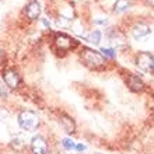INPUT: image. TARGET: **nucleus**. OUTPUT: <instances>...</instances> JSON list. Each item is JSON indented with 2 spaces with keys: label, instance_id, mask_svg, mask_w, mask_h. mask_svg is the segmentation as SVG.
<instances>
[{
  "label": "nucleus",
  "instance_id": "obj_5",
  "mask_svg": "<svg viewBox=\"0 0 154 154\" xmlns=\"http://www.w3.org/2000/svg\"><path fill=\"white\" fill-rule=\"evenodd\" d=\"M3 80L8 88H17L21 83V77L14 69H7L3 72Z\"/></svg>",
  "mask_w": 154,
  "mask_h": 154
},
{
  "label": "nucleus",
  "instance_id": "obj_13",
  "mask_svg": "<svg viewBox=\"0 0 154 154\" xmlns=\"http://www.w3.org/2000/svg\"><path fill=\"white\" fill-rule=\"evenodd\" d=\"M87 41H90V42L94 44V45H98L100 44V41H101V32H100V31H94V32H91L88 35V38H87Z\"/></svg>",
  "mask_w": 154,
  "mask_h": 154
},
{
  "label": "nucleus",
  "instance_id": "obj_8",
  "mask_svg": "<svg viewBox=\"0 0 154 154\" xmlns=\"http://www.w3.org/2000/svg\"><path fill=\"white\" fill-rule=\"evenodd\" d=\"M151 32V28L146 24H136L132 28V35H133L134 39H140V38L146 37Z\"/></svg>",
  "mask_w": 154,
  "mask_h": 154
},
{
  "label": "nucleus",
  "instance_id": "obj_11",
  "mask_svg": "<svg viewBox=\"0 0 154 154\" xmlns=\"http://www.w3.org/2000/svg\"><path fill=\"white\" fill-rule=\"evenodd\" d=\"M109 41L112 42V44L116 45V46H123V45L126 44L125 35H123L122 32H119L118 29H114V31H112V34L109 35Z\"/></svg>",
  "mask_w": 154,
  "mask_h": 154
},
{
  "label": "nucleus",
  "instance_id": "obj_4",
  "mask_svg": "<svg viewBox=\"0 0 154 154\" xmlns=\"http://www.w3.org/2000/svg\"><path fill=\"white\" fill-rule=\"evenodd\" d=\"M136 65L144 72H150L153 73L154 67V57L151 52H140L136 57Z\"/></svg>",
  "mask_w": 154,
  "mask_h": 154
},
{
  "label": "nucleus",
  "instance_id": "obj_18",
  "mask_svg": "<svg viewBox=\"0 0 154 154\" xmlns=\"http://www.w3.org/2000/svg\"><path fill=\"white\" fill-rule=\"evenodd\" d=\"M149 3H150L151 6H153V0H149Z\"/></svg>",
  "mask_w": 154,
  "mask_h": 154
},
{
  "label": "nucleus",
  "instance_id": "obj_19",
  "mask_svg": "<svg viewBox=\"0 0 154 154\" xmlns=\"http://www.w3.org/2000/svg\"><path fill=\"white\" fill-rule=\"evenodd\" d=\"M95 154H102V153H95Z\"/></svg>",
  "mask_w": 154,
  "mask_h": 154
},
{
  "label": "nucleus",
  "instance_id": "obj_1",
  "mask_svg": "<svg viewBox=\"0 0 154 154\" xmlns=\"http://www.w3.org/2000/svg\"><path fill=\"white\" fill-rule=\"evenodd\" d=\"M81 60L84 62L85 66H88L90 69H101L104 63H105L101 53L91 48H83V51H81Z\"/></svg>",
  "mask_w": 154,
  "mask_h": 154
},
{
  "label": "nucleus",
  "instance_id": "obj_16",
  "mask_svg": "<svg viewBox=\"0 0 154 154\" xmlns=\"http://www.w3.org/2000/svg\"><path fill=\"white\" fill-rule=\"evenodd\" d=\"M56 24L59 25V27H67V25L70 24V20L69 18H66V17H59L56 21Z\"/></svg>",
  "mask_w": 154,
  "mask_h": 154
},
{
  "label": "nucleus",
  "instance_id": "obj_15",
  "mask_svg": "<svg viewBox=\"0 0 154 154\" xmlns=\"http://www.w3.org/2000/svg\"><path fill=\"white\" fill-rule=\"evenodd\" d=\"M101 52L104 53L105 56H108V57H115L116 56V52H115L114 49H111V48H102Z\"/></svg>",
  "mask_w": 154,
  "mask_h": 154
},
{
  "label": "nucleus",
  "instance_id": "obj_6",
  "mask_svg": "<svg viewBox=\"0 0 154 154\" xmlns=\"http://www.w3.org/2000/svg\"><path fill=\"white\" fill-rule=\"evenodd\" d=\"M31 151L34 154H46L48 153V143L42 136H34L31 140Z\"/></svg>",
  "mask_w": 154,
  "mask_h": 154
},
{
  "label": "nucleus",
  "instance_id": "obj_2",
  "mask_svg": "<svg viewBox=\"0 0 154 154\" xmlns=\"http://www.w3.org/2000/svg\"><path fill=\"white\" fill-rule=\"evenodd\" d=\"M18 125L24 130H35L39 126V116L32 111H21L18 115Z\"/></svg>",
  "mask_w": 154,
  "mask_h": 154
},
{
  "label": "nucleus",
  "instance_id": "obj_7",
  "mask_svg": "<svg viewBox=\"0 0 154 154\" xmlns=\"http://www.w3.org/2000/svg\"><path fill=\"white\" fill-rule=\"evenodd\" d=\"M41 4L38 3L37 0H34L31 3L27 4V7H25V14L28 17L29 20H38L41 16Z\"/></svg>",
  "mask_w": 154,
  "mask_h": 154
},
{
  "label": "nucleus",
  "instance_id": "obj_17",
  "mask_svg": "<svg viewBox=\"0 0 154 154\" xmlns=\"http://www.w3.org/2000/svg\"><path fill=\"white\" fill-rule=\"evenodd\" d=\"M76 147V150L77 151H83V150H85V146H83V144H77V146H74Z\"/></svg>",
  "mask_w": 154,
  "mask_h": 154
},
{
  "label": "nucleus",
  "instance_id": "obj_12",
  "mask_svg": "<svg viewBox=\"0 0 154 154\" xmlns=\"http://www.w3.org/2000/svg\"><path fill=\"white\" fill-rule=\"evenodd\" d=\"M130 8L129 0H116L114 4V11L115 13H125Z\"/></svg>",
  "mask_w": 154,
  "mask_h": 154
},
{
  "label": "nucleus",
  "instance_id": "obj_9",
  "mask_svg": "<svg viewBox=\"0 0 154 154\" xmlns=\"http://www.w3.org/2000/svg\"><path fill=\"white\" fill-rule=\"evenodd\" d=\"M128 85H129V88L132 91H143L144 88V83L142 81V79H139V76L136 74H129V79H128Z\"/></svg>",
  "mask_w": 154,
  "mask_h": 154
},
{
  "label": "nucleus",
  "instance_id": "obj_10",
  "mask_svg": "<svg viewBox=\"0 0 154 154\" xmlns=\"http://www.w3.org/2000/svg\"><path fill=\"white\" fill-rule=\"evenodd\" d=\"M60 122H62L63 129H65L67 133H74V130H76V123H74V121L72 119V118L63 114L60 116Z\"/></svg>",
  "mask_w": 154,
  "mask_h": 154
},
{
  "label": "nucleus",
  "instance_id": "obj_14",
  "mask_svg": "<svg viewBox=\"0 0 154 154\" xmlns=\"http://www.w3.org/2000/svg\"><path fill=\"white\" fill-rule=\"evenodd\" d=\"M62 144H63V147H65L66 150H72V149H74V142L72 140V139H63V140H62Z\"/></svg>",
  "mask_w": 154,
  "mask_h": 154
},
{
  "label": "nucleus",
  "instance_id": "obj_3",
  "mask_svg": "<svg viewBox=\"0 0 154 154\" xmlns=\"http://www.w3.org/2000/svg\"><path fill=\"white\" fill-rule=\"evenodd\" d=\"M55 45H56V48L62 52H69L72 51L73 48H76L79 42H77L74 38L69 37V35H66V34H56L55 35Z\"/></svg>",
  "mask_w": 154,
  "mask_h": 154
}]
</instances>
